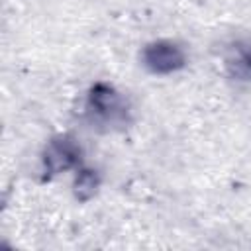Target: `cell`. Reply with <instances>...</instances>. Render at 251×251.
I'll return each instance as SVG.
<instances>
[{
  "instance_id": "1",
  "label": "cell",
  "mask_w": 251,
  "mask_h": 251,
  "mask_svg": "<svg viewBox=\"0 0 251 251\" xmlns=\"http://www.w3.org/2000/svg\"><path fill=\"white\" fill-rule=\"evenodd\" d=\"M80 147L75 141V137L71 135H57L53 137L41 157V173H43V180H51L53 176L71 171V169H78L80 167Z\"/></svg>"
},
{
  "instance_id": "2",
  "label": "cell",
  "mask_w": 251,
  "mask_h": 251,
  "mask_svg": "<svg viewBox=\"0 0 251 251\" xmlns=\"http://www.w3.org/2000/svg\"><path fill=\"white\" fill-rule=\"evenodd\" d=\"M86 108L100 122L122 124L127 120V104L124 96L108 82H96L90 86L86 96Z\"/></svg>"
},
{
  "instance_id": "3",
  "label": "cell",
  "mask_w": 251,
  "mask_h": 251,
  "mask_svg": "<svg viewBox=\"0 0 251 251\" xmlns=\"http://www.w3.org/2000/svg\"><path fill=\"white\" fill-rule=\"evenodd\" d=\"M141 65L151 75H171L186 67V53L173 41H151L141 49Z\"/></svg>"
},
{
  "instance_id": "4",
  "label": "cell",
  "mask_w": 251,
  "mask_h": 251,
  "mask_svg": "<svg viewBox=\"0 0 251 251\" xmlns=\"http://www.w3.org/2000/svg\"><path fill=\"white\" fill-rule=\"evenodd\" d=\"M100 186V176L96 171L86 169V167H78L76 169V176H75V196L80 202L90 200L96 190Z\"/></svg>"
},
{
  "instance_id": "5",
  "label": "cell",
  "mask_w": 251,
  "mask_h": 251,
  "mask_svg": "<svg viewBox=\"0 0 251 251\" xmlns=\"http://www.w3.org/2000/svg\"><path fill=\"white\" fill-rule=\"evenodd\" d=\"M237 65H241L245 71H251V45L237 49Z\"/></svg>"
}]
</instances>
